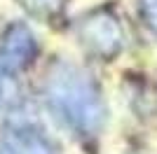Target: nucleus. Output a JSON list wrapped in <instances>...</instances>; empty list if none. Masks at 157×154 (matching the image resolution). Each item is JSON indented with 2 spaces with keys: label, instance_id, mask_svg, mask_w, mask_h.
Listing matches in <instances>:
<instances>
[{
  "label": "nucleus",
  "instance_id": "f257e3e1",
  "mask_svg": "<svg viewBox=\"0 0 157 154\" xmlns=\"http://www.w3.org/2000/svg\"><path fill=\"white\" fill-rule=\"evenodd\" d=\"M45 103L52 115L75 135H98L105 122V103L96 82L78 65L54 61L45 72Z\"/></svg>",
  "mask_w": 157,
  "mask_h": 154
},
{
  "label": "nucleus",
  "instance_id": "20e7f679",
  "mask_svg": "<svg viewBox=\"0 0 157 154\" xmlns=\"http://www.w3.org/2000/svg\"><path fill=\"white\" fill-rule=\"evenodd\" d=\"M0 154H59L45 131L33 124H12L0 133Z\"/></svg>",
  "mask_w": 157,
  "mask_h": 154
},
{
  "label": "nucleus",
  "instance_id": "39448f33",
  "mask_svg": "<svg viewBox=\"0 0 157 154\" xmlns=\"http://www.w3.org/2000/svg\"><path fill=\"white\" fill-rule=\"evenodd\" d=\"M63 2L66 0H26V5L35 14H40V16H54V14H59L63 9Z\"/></svg>",
  "mask_w": 157,
  "mask_h": 154
},
{
  "label": "nucleus",
  "instance_id": "423d86ee",
  "mask_svg": "<svg viewBox=\"0 0 157 154\" xmlns=\"http://www.w3.org/2000/svg\"><path fill=\"white\" fill-rule=\"evenodd\" d=\"M141 16L150 33L157 38V0H141Z\"/></svg>",
  "mask_w": 157,
  "mask_h": 154
},
{
  "label": "nucleus",
  "instance_id": "7ed1b4c3",
  "mask_svg": "<svg viewBox=\"0 0 157 154\" xmlns=\"http://www.w3.org/2000/svg\"><path fill=\"white\" fill-rule=\"evenodd\" d=\"M38 56V40L26 24L14 21L0 35V72L17 75L26 70Z\"/></svg>",
  "mask_w": 157,
  "mask_h": 154
},
{
  "label": "nucleus",
  "instance_id": "f03ea898",
  "mask_svg": "<svg viewBox=\"0 0 157 154\" xmlns=\"http://www.w3.org/2000/svg\"><path fill=\"white\" fill-rule=\"evenodd\" d=\"M78 35L87 49L96 54L98 58L117 56L124 47V31L120 26L117 16L110 9H94L80 21Z\"/></svg>",
  "mask_w": 157,
  "mask_h": 154
},
{
  "label": "nucleus",
  "instance_id": "0eeeda50",
  "mask_svg": "<svg viewBox=\"0 0 157 154\" xmlns=\"http://www.w3.org/2000/svg\"><path fill=\"white\" fill-rule=\"evenodd\" d=\"M7 103V84H5V75L0 72V108Z\"/></svg>",
  "mask_w": 157,
  "mask_h": 154
}]
</instances>
